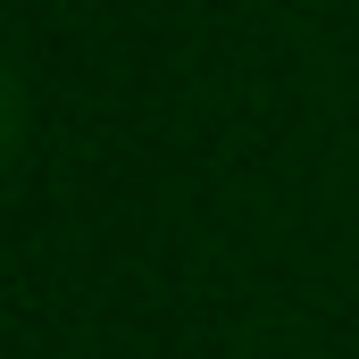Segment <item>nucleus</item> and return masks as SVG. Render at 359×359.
<instances>
[{"label":"nucleus","instance_id":"1","mask_svg":"<svg viewBox=\"0 0 359 359\" xmlns=\"http://www.w3.org/2000/svg\"><path fill=\"white\" fill-rule=\"evenodd\" d=\"M17 142V92H8V76H0V151Z\"/></svg>","mask_w":359,"mask_h":359}]
</instances>
